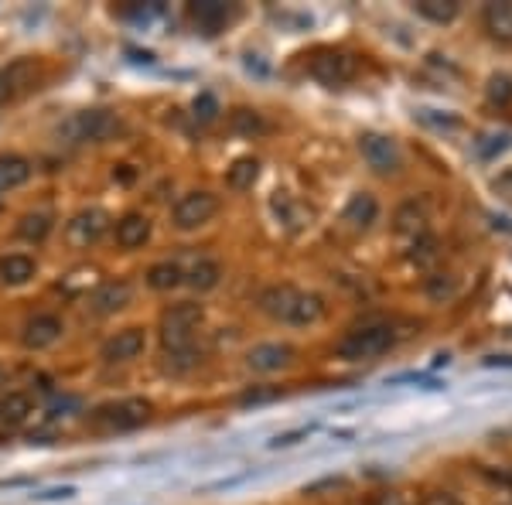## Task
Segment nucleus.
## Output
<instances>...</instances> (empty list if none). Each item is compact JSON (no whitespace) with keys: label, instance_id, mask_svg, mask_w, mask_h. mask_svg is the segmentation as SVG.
Listing matches in <instances>:
<instances>
[{"label":"nucleus","instance_id":"obj_1","mask_svg":"<svg viewBox=\"0 0 512 505\" xmlns=\"http://www.w3.org/2000/svg\"><path fill=\"white\" fill-rule=\"evenodd\" d=\"M205 311L195 301H178L161 314V349L164 359L175 372H185L198 366V349H195V335L202 325Z\"/></svg>","mask_w":512,"mask_h":505},{"label":"nucleus","instance_id":"obj_2","mask_svg":"<svg viewBox=\"0 0 512 505\" xmlns=\"http://www.w3.org/2000/svg\"><path fill=\"white\" fill-rule=\"evenodd\" d=\"M260 308L274 321H284V325H315V321L325 318V297L297 291L291 284H277L260 294Z\"/></svg>","mask_w":512,"mask_h":505},{"label":"nucleus","instance_id":"obj_3","mask_svg":"<svg viewBox=\"0 0 512 505\" xmlns=\"http://www.w3.org/2000/svg\"><path fill=\"white\" fill-rule=\"evenodd\" d=\"M154 417V403L144 396H123V400H110L93 410V427L120 434V430H137Z\"/></svg>","mask_w":512,"mask_h":505},{"label":"nucleus","instance_id":"obj_4","mask_svg":"<svg viewBox=\"0 0 512 505\" xmlns=\"http://www.w3.org/2000/svg\"><path fill=\"white\" fill-rule=\"evenodd\" d=\"M396 345V331L390 325H362L349 331V335L338 342V359L345 362H369L386 355Z\"/></svg>","mask_w":512,"mask_h":505},{"label":"nucleus","instance_id":"obj_5","mask_svg":"<svg viewBox=\"0 0 512 505\" xmlns=\"http://www.w3.org/2000/svg\"><path fill=\"white\" fill-rule=\"evenodd\" d=\"M308 69H311V76L321 82V86L342 89V86H349V82L355 79L359 62H355L349 52H342V48H321V52L311 55Z\"/></svg>","mask_w":512,"mask_h":505},{"label":"nucleus","instance_id":"obj_6","mask_svg":"<svg viewBox=\"0 0 512 505\" xmlns=\"http://www.w3.org/2000/svg\"><path fill=\"white\" fill-rule=\"evenodd\" d=\"M359 154L366 157V164L376 171V175H396V171L403 168V154H400V144H396L393 137L386 134H362L359 137Z\"/></svg>","mask_w":512,"mask_h":505},{"label":"nucleus","instance_id":"obj_7","mask_svg":"<svg viewBox=\"0 0 512 505\" xmlns=\"http://www.w3.org/2000/svg\"><path fill=\"white\" fill-rule=\"evenodd\" d=\"M106 233H110V212H103V209H82L65 222V239H69V246H76V250H89V246H96Z\"/></svg>","mask_w":512,"mask_h":505},{"label":"nucleus","instance_id":"obj_8","mask_svg":"<svg viewBox=\"0 0 512 505\" xmlns=\"http://www.w3.org/2000/svg\"><path fill=\"white\" fill-rule=\"evenodd\" d=\"M239 7L236 4H222V0H198V4L188 7V21L198 35L205 38H216L219 31H226L229 24L236 21Z\"/></svg>","mask_w":512,"mask_h":505},{"label":"nucleus","instance_id":"obj_9","mask_svg":"<svg viewBox=\"0 0 512 505\" xmlns=\"http://www.w3.org/2000/svg\"><path fill=\"white\" fill-rule=\"evenodd\" d=\"M219 212V198L212 192H188L178 198L175 212H171V219H175L178 229H202L205 222H212Z\"/></svg>","mask_w":512,"mask_h":505},{"label":"nucleus","instance_id":"obj_10","mask_svg":"<svg viewBox=\"0 0 512 505\" xmlns=\"http://www.w3.org/2000/svg\"><path fill=\"white\" fill-rule=\"evenodd\" d=\"M144 349H147V331L130 325V328H123V331H117V335L106 338L103 349H99V359L110 362V366H123V362L140 359Z\"/></svg>","mask_w":512,"mask_h":505},{"label":"nucleus","instance_id":"obj_11","mask_svg":"<svg viewBox=\"0 0 512 505\" xmlns=\"http://www.w3.org/2000/svg\"><path fill=\"white\" fill-rule=\"evenodd\" d=\"M72 137L76 140H89V144H103V140H110L113 134H120V120L113 117V113L106 110H86L79 113L76 120H72Z\"/></svg>","mask_w":512,"mask_h":505},{"label":"nucleus","instance_id":"obj_12","mask_svg":"<svg viewBox=\"0 0 512 505\" xmlns=\"http://www.w3.org/2000/svg\"><path fill=\"white\" fill-rule=\"evenodd\" d=\"M35 76H38V65L31 59H14L11 65H4V69H0V106L18 99L24 89H31Z\"/></svg>","mask_w":512,"mask_h":505},{"label":"nucleus","instance_id":"obj_13","mask_svg":"<svg viewBox=\"0 0 512 505\" xmlns=\"http://www.w3.org/2000/svg\"><path fill=\"white\" fill-rule=\"evenodd\" d=\"M130 297H134V287H130L127 280H106V284H99L96 291L89 294V311L106 318V314H117L127 308Z\"/></svg>","mask_w":512,"mask_h":505},{"label":"nucleus","instance_id":"obj_14","mask_svg":"<svg viewBox=\"0 0 512 505\" xmlns=\"http://www.w3.org/2000/svg\"><path fill=\"white\" fill-rule=\"evenodd\" d=\"M294 349L284 342H263L256 345V349H250V355H246V366H250L253 372H280L287 369L294 362Z\"/></svg>","mask_w":512,"mask_h":505},{"label":"nucleus","instance_id":"obj_15","mask_svg":"<svg viewBox=\"0 0 512 505\" xmlns=\"http://www.w3.org/2000/svg\"><path fill=\"white\" fill-rule=\"evenodd\" d=\"M62 318L59 314H35V318L24 325V335H21V342L28 345V349H48V345H55L62 338Z\"/></svg>","mask_w":512,"mask_h":505},{"label":"nucleus","instance_id":"obj_16","mask_svg":"<svg viewBox=\"0 0 512 505\" xmlns=\"http://www.w3.org/2000/svg\"><path fill=\"white\" fill-rule=\"evenodd\" d=\"M151 239V219L144 212H127L117 222V243L123 250H140Z\"/></svg>","mask_w":512,"mask_h":505},{"label":"nucleus","instance_id":"obj_17","mask_svg":"<svg viewBox=\"0 0 512 505\" xmlns=\"http://www.w3.org/2000/svg\"><path fill=\"white\" fill-rule=\"evenodd\" d=\"M31 413H35V396L24 393V389H11V393L0 400V420H4L7 427L28 424Z\"/></svg>","mask_w":512,"mask_h":505},{"label":"nucleus","instance_id":"obj_18","mask_svg":"<svg viewBox=\"0 0 512 505\" xmlns=\"http://www.w3.org/2000/svg\"><path fill=\"white\" fill-rule=\"evenodd\" d=\"M482 24H485V31H489L495 41H512V0H495V4H485Z\"/></svg>","mask_w":512,"mask_h":505},{"label":"nucleus","instance_id":"obj_19","mask_svg":"<svg viewBox=\"0 0 512 505\" xmlns=\"http://www.w3.org/2000/svg\"><path fill=\"white\" fill-rule=\"evenodd\" d=\"M342 219L349 222L352 229H369L379 219V202L369 192L352 195L349 205H345V212H342Z\"/></svg>","mask_w":512,"mask_h":505},{"label":"nucleus","instance_id":"obj_20","mask_svg":"<svg viewBox=\"0 0 512 505\" xmlns=\"http://www.w3.org/2000/svg\"><path fill=\"white\" fill-rule=\"evenodd\" d=\"M35 273H38V267H35V260H31L28 253H7L4 260H0V280H4L7 287L28 284Z\"/></svg>","mask_w":512,"mask_h":505},{"label":"nucleus","instance_id":"obj_21","mask_svg":"<svg viewBox=\"0 0 512 505\" xmlns=\"http://www.w3.org/2000/svg\"><path fill=\"white\" fill-rule=\"evenodd\" d=\"M31 161L24 154H0V192H11V188L24 185L31 178Z\"/></svg>","mask_w":512,"mask_h":505},{"label":"nucleus","instance_id":"obj_22","mask_svg":"<svg viewBox=\"0 0 512 505\" xmlns=\"http://www.w3.org/2000/svg\"><path fill=\"white\" fill-rule=\"evenodd\" d=\"M181 284H185V267L175 260H161L147 270V287L151 291H175Z\"/></svg>","mask_w":512,"mask_h":505},{"label":"nucleus","instance_id":"obj_23","mask_svg":"<svg viewBox=\"0 0 512 505\" xmlns=\"http://www.w3.org/2000/svg\"><path fill=\"white\" fill-rule=\"evenodd\" d=\"M396 233L414 236V243H417V239H424L427 236V212H424V205H417V202L403 205V209L396 212Z\"/></svg>","mask_w":512,"mask_h":505},{"label":"nucleus","instance_id":"obj_24","mask_svg":"<svg viewBox=\"0 0 512 505\" xmlns=\"http://www.w3.org/2000/svg\"><path fill=\"white\" fill-rule=\"evenodd\" d=\"M219 280H222V267L216 260H209V256H202L192 270H185V284L195 287V291H212V287H219Z\"/></svg>","mask_w":512,"mask_h":505},{"label":"nucleus","instance_id":"obj_25","mask_svg":"<svg viewBox=\"0 0 512 505\" xmlns=\"http://www.w3.org/2000/svg\"><path fill=\"white\" fill-rule=\"evenodd\" d=\"M256 178H260V161H256V157H236L233 168L226 171V181H229L233 192H246V188H253Z\"/></svg>","mask_w":512,"mask_h":505},{"label":"nucleus","instance_id":"obj_26","mask_svg":"<svg viewBox=\"0 0 512 505\" xmlns=\"http://www.w3.org/2000/svg\"><path fill=\"white\" fill-rule=\"evenodd\" d=\"M52 226L55 222L48 212H28V215H21V222H18V236L24 243H45Z\"/></svg>","mask_w":512,"mask_h":505},{"label":"nucleus","instance_id":"obj_27","mask_svg":"<svg viewBox=\"0 0 512 505\" xmlns=\"http://www.w3.org/2000/svg\"><path fill=\"white\" fill-rule=\"evenodd\" d=\"M414 7H417L420 18H427L434 24H451L454 18H458V11H461L458 0H417Z\"/></svg>","mask_w":512,"mask_h":505},{"label":"nucleus","instance_id":"obj_28","mask_svg":"<svg viewBox=\"0 0 512 505\" xmlns=\"http://www.w3.org/2000/svg\"><path fill=\"white\" fill-rule=\"evenodd\" d=\"M192 110H195V120H198V123H212V120L219 117V103H216V96H212V93H202V96H198Z\"/></svg>","mask_w":512,"mask_h":505},{"label":"nucleus","instance_id":"obj_29","mask_svg":"<svg viewBox=\"0 0 512 505\" xmlns=\"http://www.w3.org/2000/svg\"><path fill=\"white\" fill-rule=\"evenodd\" d=\"M489 99H492V103H499V106L512 103V79L509 76H492L489 79Z\"/></svg>","mask_w":512,"mask_h":505},{"label":"nucleus","instance_id":"obj_30","mask_svg":"<svg viewBox=\"0 0 512 505\" xmlns=\"http://www.w3.org/2000/svg\"><path fill=\"white\" fill-rule=\"evenodd\" d=\"M233 120H236V130H263L260 117H256V113H250V110H236Z\"/></svg>","mask_w":512,"mask_h":505},{"label":"nucleus","instance_id":"obj_31","mask_svg":"<svg viewBox=\"0 0 512 505\" xmlns=\"http://www.w3.org/2000/svg\"><path fill=\"white\" fill-rule=\"evenodd\" d=\"M267 400H277V389H250V393L239 396L243 407H250V403H267Z\"/></svg>","mask_w":512,"mask_h":505},{"label":"nucleus","instance_id":"obj_32","mask_svg":"<svg viewBox=\"0 0 512 505\" xmlns=\"http://www.w3.org/2000/svg\"><path fill=\"white\" fill-rule=\"evenodd\" d=\"M420 505H465V502L451 492H427L424 499H420Z\"/></svg>","mask_w":512,"mask_h":505},{"label":"nucleus","instance_id":"obj_33","mask_svg":"<svg viewBox=\"0 0 512 505\" xmlns=\"http://www.w3.org/2000/svg\"><path fill=\"white\" fill-rule=\"evenodd\" d=\"M369 505H407V502H403L400 495H393V492H390V495H379V499H373Z\"/></svg>","mask_w":512,"mask_h":505},{"label":"nucleus","instance_id":"obj_34","mask_svg":"<svg viewBox=\"0 0 512 505\" xmlns=\"http://www.w3.org/2000/svg\"><path fill=\"white\" fill-rule=\"evenodd\" d=\"M485 366H512V355H492L485 359Z\"/></svg>","mask_w":512,"mask_h":505},{"label":"nucleus","instance_id":"obj_35","mask_svg":"<svg viewBox=\"0 0 512 505\" xmlns=\"http://www.w3.org/2000/svg\"><path fill=\"white\" fill-rule=\"evenodd\" d=\"M4 379H7V372H4V366H0V386H4Z\"/></svg>","mask_w":512,"mask_h":505}]
</instances>
